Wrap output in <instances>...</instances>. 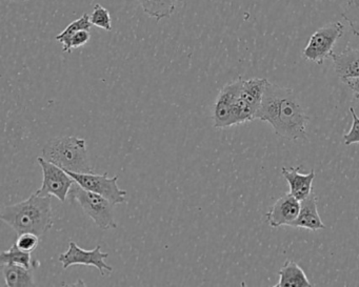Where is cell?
<instances>
[{
  "mask_svg": "<svg viewBox=\"0 0 359 287\" xmlns=\"http://www.w3.org/2000/svg\"><path fill=\"white\" fill-rule=\"evenodd\" d=\"M256 119L270 123L275 134L283 139L306 138L309 117L293 90L269 81Z\"/></svg>",
  "mask_w": 359,
  "mask_h": 287,
  "instance_id": "cell-1",
  "label": "cell"
},
{
  "mask_svg": "<svg viewBox=\"0 0 359 287\" xmlns=\"http://www.w3.org/2000/svg\"><path fill=\"white\" fill-rule=\"evenodd\" d=\"M0 218L18 234L32 232L41 237L53 226L51 197L34 192L27 200L4 207Z\"/></svg>",
  "mask_w": 359,
  "mask_h": 287,
  "instance_id": "cell-2",
  "label": "cell"
},
{
  "mask_svg": "<svg viewBox=\"0 0 359 287\" xmlns=\"http://www.w3.org/2000/svg\"><path fill=\"white\" fill-rule=\"evenodd\" d=\"M43 157L60 169L72 173H94L86 140L75 136H62L48 140Z\"/></svg>",
  "mask_w": 359,
  "mask_h": 287,
  "instance_id": "cell-3",
  "label": "cell"
},
{
  "mask_svg": "<svg viewBox=\"0 0 359 287\" xmlns=\"http://www.w3.org/2000/svg\"><path fill=\"white\" fill-rule=\"evenodd\" d=\"M71 200H76L94 223L102 230H115L117 223L114 219L115 205L108 199L95 192H90L81 188L77 182L71 188Z\"/></svg>",
  "mask_w": 359,
  "mask_h": 287,
  "instance_id": "cell-4",
  "label": "cell"
},
{
  "mask_svg": "<svg viewBox=\"0 0 359 287\" xmlns=\"http://www.w3.org/2000/svg\"><path fill=\"white\" fill-rule=\"evenodd\" d=\"M344 27L340 22H333L318 29L313 33L302 52L304 59L323 64L327 57H331L334 45L344 35Z\"/></svg>",
  "mask_w": 359,
  "mask_h": 287,
  "instance_id": "cell-5",
  "label": "cell"
},
{
  "mask_svg": "<svg viewBox=\"0 0 359 287\" xmlns=\"http://www.w3.org/2000/svg\"><path fill=\"white\" fill-rule=\"evenodd\" d=\"M68 173L81 188L104 197L113 204H125L127 202L128 192L119 188L118 176L108 177V174L97 175L94 173Z\"/></svg>",
  "mask_w": 359,
  "mask_h": 287,
  "instance_id": "cell-6",
  "label": "cell"
},
{
  "mask_svg": "<svg viewBox=\"0 0 359 287\" xmlns=\"http://www.w3.org/2000/svg\"><path fill=\"white\" fill-rule=\"evenodd\" d=\"M37 161L43 169V186L37 190L36 194L41 196H54L60 202H66L67 197L76 181L69 175L68 172L46 160L43 156L39 157Z\"/></svg>",
  "mask_w": 359,
  "mask_h": 287,
  "instance_id": "cell-7",
  "label": "cell"
},
{
  "mask_svg": "<svg viewBox=\"0 0 359 287\" xmlns=\"http://www.w3.org/2000/svg\"><path fill=\"white\" fill-rule=\"evenodd\" d=\"M109 253H102V246L97 245L91 251L81 248L76 243L71 241L69 243V249L66 253H60L58 260L62 264V268L67 270L73 265L94 266L100 270V274L104 276L106 272H113L112 266L106 263Z\"/></svg>",
  "mask_w": 359,
  "mask_h": 287,
  "instance_id": "cell-8",
  "label": "cell"
},
{
  "mask_svg": "<svg viewBox=\"0 0 359 287\" xmlns=\"http://www.w3.org/2000/svg\"><path fill=\"white\" fill-rule=\"evenodd\" d=\"M243 79L239 77L222 88L213 106V125L215 129L233 127V108L241 95Z\"/></svg>",
  "mask_w": 359,
  "mask_h": 287,
  "instance_id": "cell-9",
  "label": "cell"
},
{
  "mask_svg": "<svg viewBox=\"0 0 359 287\" xmlns=\"http://www.w3.org/2000/svg\"><path fill=\"white\" fill-rule=\"evenodd\" d=\"M299 211L300 201L292 196L290 192L283 195L266 213V223L274 228L283 225L291 226L298 217Z\"/></svg>",
  "mask_w": 359,
  "mask_h": 287,
  "instance_id": "cell-10",
  "label": "cell"
},
{
  "mask_svg": "<svg viewBox=\"0 0 359 287\" xmlns=\"http://www.w3.org/2000/svg\"><path fill=\"white\" fill-rule=\"evenodd\" d=\"M291 226L292 227L306 228V230H313V232L325 230V225L321 221L318 209H317V196L314 190H312L308 197L300 201L299 214Z\"/></svg>",
  "mask_w": 359,
  "mask_h": 287,
  "instance_id": "cell-11",
  "label": "cell"
},
{
  "mask_svg": "<svg viewBox=\"0 0 359 287\" xmlns=\"http://www.w3.org/2000/svg\"><path fill=\"white\" fill-rule=\"evenodd\" d=\"M299 169L300 167H291V169L283 167L281 169V174L289 183L290 194L295 197L297 200L302 201L312 192V183L316 177V174L314 169H311L310 173L302 175L299 173Z\"/></svg>",
  "mask_w": 359,
  "mask_h": 287,
  "instance_id": "cell-12",
  "label": "cell"
},
{
  "mask_svg": "<svg viewBox=\"0 0 359 287\" xmlns=\"http://www.w3.org/2000/svg\"><path fill=\"white\" fill-rule=\"evenodd\" d=\"M336 74L342 83L359 77V49H346L331 55Z\"/></svg>",
  "mask_w": 359,
  "mask_h": 287,
  "instance_id": "cell-13",
  "label": "cell"
},
{
  "mask_svg": "<svg viewBox=\"0 0 359 287\" xmlns=\"http://www.w3.org/2000/svg\"><path fill=\"white\" fill-rule=\"evenodd\" d=\"M279 281L275 286H313L302 268L293 260H287L278 272Z\"/></svg>",
  "mask_w": 359,
  "mask_h": 287,
  "instance_id": "cell-14",
  "label": "cell"
},
{
  "mask_svg": "<svg viewBox=\"0 0 359 287\" xmlns=\"http://www.w3.org/2000/svg\"><path fill=\"white\" fill-rule=\"evenodd\" d=\"M6 285L10 287L35 286L32 268L15 264H1Z\"/></svg>",
  "mask_w": 359,
  "mask_h": 287,
  "instance_id": "cell-15",
  "label": "cell"
},
{
  "mask_svg": "<svg viewBox=\"0 0 359 287\" xmlns=\"http://www.w3.org/2000/svg\"><path fill=\"white\" fill-rule=\"evenodd\" d=\"M182 0H138L147 15L156 20L171 18Z\"/></svg>",
  "mask_w": 359,
  "mask_h": 287,
  "instance_id": "cell-16",
  "label": "cell"
},
{
  "mask_svg": "<svg viewBox=\"0 0 359 287\" xmlns=\"http://www.w3.org/2000/svg\"><path fill=\"white\" fill-rule=\"evenodd\" d=\"M268 83V79L264 78H251L243 80L241 92V99L253 106L256 111L259 110Z\"/></svg>",
  "mask_w": 359,
  "mask_h": 287,
  "instance_id": "cell-17",
  "label": "cell"
},
{
  "mask_svg": "<svg viewBox=\"0 0 359 287\" xmlns=\"http://www.w3.org/2000/svg\"><path fill=\"white\" fill-rule=\"evenodd\" d=\"M0 263L15 264V265L25 266L27 268L32 267V257L31 253L22 251L14 243L9 251L0 253Z\"/></svg>",
  "mask_w": 359,
  "mask_h": 287,
  "instance_id": "cell-18",
  "label": "cell"
},
{
  "mask_svg": "<svg viewBox=\"0 0 359 287\" xmlns=\"http://www.w3.org/2000/svg\"><path fill=\"white\" fill-rule=\"evenodd\" d=\"M91 26L92 24L91 22H90L89 14L85 13L81 18L74 20V22H71L68 27H66V29H65L62 33H60V34L56 36L55 39L58 43L65 45V43L69 41V38H70L72 35H74L75 33L81 30H90Z\"/></svg>",
  "mask_w": 359,
  "mask_h": 287,
  "instance_id": "cell-19",
  "label": "cell"
},
{
  "mask_svg": "<svg viewBox=\"0 0 359 287\" xmlns=\"http://www.w3.org/2000/svg\"><path fill=\"white\" fill-rule=\"evenodd\" d=\"M90 22L92 26L97 27L104 31L112 30V22H111L110 13L106 8L102 7L100 4L94 6L93 11L90 15Z\"/></svg>",
  "mask_w": 359,
  "mask_h": 287,
  "instance_id": "cell-20",
  "label": "cell"
},
{
  "mask_svg": "<svg viewBox=\"0 0 359 287\" xmlns=\"http://www.w3.org/2000/svg\"><path fill=\"white\" fill-rule=\"evenodd\" d=\"M91 39V34L90 30H81L75 33L74 35L69 38V41L65 43L62 51L64 53H71L73 49H79L83 46L87 45Z\"/></svg>",
  "mask_w": 359,
  "mask_h": 287,
  "instance_id": "cell-21",
  "label": "cell"
},
{
  "mask_svg": "<svg viewBox=\"0 0 359 287\" xmlns=\"http://www.w3.org/2000/svg\"><path fill=\"white\" fill-rule=\"evenodd\" d=\"M15 243L22 251L32 253L39 246V237L32 232H26V234H20Z\"/></svg>",
  "mask_w": 359,
  "mask_h": 287,
  "instance_id": "cell-22",
  "label": "cell"
},
{
  "mask_svg": "<svg viewBox=\"0 0 359 287\" xmlns=\"http://www.w3.org/2000/svg\"><path fill=\"white\" fill-rule=\"evenodd\" d=\"M350 113L352 115L353 123L350 131L344 135V142L346 146L359 144V118L355 113L354 108H350Z\"/></svg>",
  "mask_w": 359,
  "mask_h": 287,
  "instance_id": "cell-23",
  "label": "cell"
},
{
  "mask_svg": "<svg viewBox=\"0 0 359 287\" xmlns=\"http://www.w3.org/2000/svg\"><path fill=\"white\" fill-rule=\"evenodd\" d=\"M341 15L350 24L353 33L359 31V8H356V9L346 8Z\"/></svg>",
  "mask_w": 359,
  "mask_h": 287,
  "instance_id": "cell-24",
  "label": "cell"
},
{
  "mask_svg": "<svg viewBox=\"0 0 359 287\" xmlns=\"http://www.w3.org/2000/svg\"><path fill=\"white\" fill-rule=\"evenodd\" d=\"M344 83L350 88L351 91L354 92V93H358L359 77H357V78L348 79V80H346Z\"/></svg>",
  "mask_w": 359,
  "mask_h": 287,
  "instance_id": "cell-25",
  "label": "cell"
},
{
  "mask_svg": "<svg viewBox=\"0 0 359 287\" xmlns=\"http://www.w3.org/2000/svg\"><path fill=\"white\" fill-rule=\"evenodd\" d=\"M346 8H351V9H356V8H359V0H348Z\"/></svg>",
  "mask_w": 359,
  "mask_h": 287,
  "instance_id": "cell-26",
  "label": "cell"
},
{
  "mask_svg": "<svg viewBox=\"0 0 359 287\" xmlns=\"http://www.w3.org/2000/svg\"><path fill=\"white\" fill-rule=\"evenodd\" d=\"M353 34H354L355 36H358L359 37V31H357V32L353 33Z\"/></svg>",
  "mask_w": 359,
  "mask_h": 287,
  "instance_id": "cell-27",
  "label": "cell"
},
{
  "mask_svg": "<svg viewBox=\"0 0 359 287\" xmlns=\"http://www.w3.org/2000/svg\"><path fill=\"white\" fill-rule=\"evenodd\" d=\"M355 97H356L357 99H359V92L358 93H355Z\"/></svg>",
  "mask_w": 359,
  "mask_h": 287,
  "instance_id": "cell-28",
  "label": "cell"
}]
</instances>
